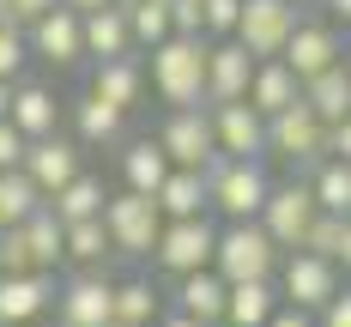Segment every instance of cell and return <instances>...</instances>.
<instances>
[{
	"label": "cell",
	"mask_w": 351,
	"mask_h": 327,
	"mask_svg": "<svg viewBox=\"0 0 351 327\" xmlns=\"http://www.w3.org/2000/svg\"><path fill=\"white\" fill-rule=\"evenodd\" d=\"M206 43L212 36H164V43H152V91L164 97L170 109L182 104H206Z\"/></svg>",
	"instance_id": "1"
},
{
	"label": "cell",
	"mask_w": 351,
	"mask_h": 327,
	"mask_svg": "<svg viewBox=\"0 0 351 327\" xmlns=\"http://www.w3.org/2000/svg\"><path fill=\"white\" fill-rule=\"evenodd\" d=\"M279 243L267 237L261 218H224V230L212 237V273L230 285V279H273L279 273Z\"/></svg>",
	"instance_id": "2"
},
{
	"label": "cell",
	"mask_w": 351,
	"mask_h": 327,
	"mask_svg": "<svg viewBox=\"0 0 351 327\" xmlns=\"http://www.w3.org/2000/svg\"><path fill=\"white\" fill-rule=\"evenodd\" d=\"M267 188H273V176L261 170V158H212L206 164V213L254 218Z\"/></svg>",
	"instance_id": "3"
},
{
	"label": "cell",
	"mask_w": 351,
	"mask_h": 327,
	"mask_svg": "<svg viewBox=\"0 0 351 327\" xmlns=\"http://www.w3.org/2000/svg\"><path fill=\"white\" fill-rule=\"evenodd\" d=\"M158 200L140 194V188H121V194H109L104 200V230H109V249L128 254V261H152V243H158Z\"/></svg>",
	"instance_id": "4"
},
{
	"label": "cell",
	"mask_w": 351,
	"mask_h": 327,
	"mask_svg": "<svg viewBox=\"0 0 351 327\" xmlns=\"http://www.w3.org/2000/svg\"><path fill=\"white\" fill-rule=\"evenodd\" d=\"M267 152L285 158V164H297V170H315L321 158H327V121H321L303 97L273 109V115H267Z\"/></svg>",
	"instance_id": "5"
},
{
	"label": "cell",
	"mask_w": 351,
	"mask_h": 327,
	"mask_svg": "<svg viewBox=\"0 0 351 327\" xmlns=\"http://www.w3.org/2000/svg\"><path fill=\"white\" fill-rule=\"evenodd\" d=\"M273 285H279V303H297V309H309V315H315V309H321V303H327L339 285H346V279H339V267H333L327 254L285 249V254H279V273H273Z\"/></svg>",
	"instance_id": "6"
},
{
	"label": "cell",
	"mask_w": 351,
	"mask_h": 327,
	"mask_svg": "<svg viewBox=\"0 0 351 327\" xmlns=\"http://www.w3.org/2000/svg\"><path fill=\"white\" fill-rule=\"evenodd\" d=\"M212 237H218V224L206 213L194 218H164L158 224V243H152V261L164 267V273H194V267H212Z\"/></svg>",
	"instance_id": "7"
},
{
	"label": "cell",
	"mask_w": 351,
	"mask_h": 327,
	"mask_svg": "<svg viewBox=\"0 0 351 327\" xmlns=\"http://www.w3.org/2000/svg\"><path fill=\"white\" fill-rule=\"evenodd\" d=\"M297 19H303V6L297 0H243L237 6V43H243L254 61H267V55H279L285 36L297 31Z\"/></svg>",
	"instance_id": "8"
},
{
	"label": "cell",
	"mask_w": 351,
	"mask_h": 327,
	"mask_svg": "<svg viewBox=\"0 0 351 327\" xmlns=\"http://www.w3.org/2000/svg\"><path fill=\"white\" fill-rule=\"evenodd\" d=\"M315 213L321 206H315V194H309V176H291V182H273V188H267V200H261L254 218L267 224V237H273L279 249H297Z\"/></svg>",
	"instance_id": "9"
},
{
	"label": "cell",
	"mask_w": 351,
	"mask_h": 327,
	"mask_svg": "<svg viewBox=\"0 0 351 327\" xmlns=\"http://www.w3.org/2000/svg\"><path fill=\"white\" fill-rule=\"evenodd\" d=\"M25 43H31V55L36 61H49L55 73H73V67H85V36H79V12L73 6H49L43 19H31L25 25Z\"/></svg>",
	"instance_id": "10"
},
{
	"label": "cell",
	"mask_w": 351,
	"mask_h": 327,
	"mask_svg": "<svg viewBox=\"0 0 351 327\" xmlns=\"http://www.w3.org/2000/svg\"><path fill=\"white\" fill-rule=\"evenodd\" d=\"M152 140L164 145V158L170 164H194V170H206L212 158H218V140H212V115L206 104H182L164 115V128L152 134Z\"/></svg>",
	"instance_id": "11"
},
{
	"label": "cell",
	"mask_w": 351,
	"mask_h": 327,
	"mask_svg": "<svg viewBox=\"0 0 351 327\" xmlns=\"http://www.w3.org/2000/svg\"><path fill=\"white\" fill-rule=\"evenodd\" d=\"M109 279L104 267H79L67 285H55V327H109Z\"/></svg>",
	"instance_id": "12"
},
{
	"label": "cell",
	"mask_w": 351,
	"mask_h": 327,
	"mask_svg": "<svg viewBox=\"0 0 351 327\" xmlns=\"http://www.w3.org/2000/svg\"><path fill=\"white\" fill-rule=\"evenodd\" d=\"M212 115V140H218V158H267V115L237 97V104H206Z\"/></svg>",
	"instance_id": "13"
},
{
	"label": "cell",
	"mask_w": 351,
	"mask_h": 327,
	"mask_svg": "<svg viewBox=\"0 0 351 327\" xmlns=\"http://www.w3.org/2000/svg\"><path fill=\"white\" fill-rule=\"evenodd\" d=\"M19 170H25V176L36 182V194L49 200V194H55L61 182H73L79 170H85V145H79V140H67V134L55 128V134H43V140H31V145H25V164H19Z\"/></svg>",
	"instance_id": "14"
},
{
	"label": "cell",
	"mask_w": 351,
	"mask_h": 327,
	"mask_svg": "<svg viewBox=\"0 0 351 327\" xmlns=\"http://www.w3.org/2000/svg\"><path fill=\"white\" fill-rule=\"evenodd\" d=\"M339 49H346L339 25H327V19H297V31L285 36L279 61H285L291 73H297V79H309V73L333 67V61H339Z\"/></svg>",
	"instance_id": "15"
},
{
	"label": "cell",
	"mask_w": 351,
	"mask_h": 327,
	"mask_svg": "<svg viewBox=\"0 0 351 327\" xmlns=\"http://www.w3.org/2000/svg\"><path fill=\"white\" fill-rule=\"evenodd\" d=\"M248 73H254V55H248L237 36H212L206 43V104H237L248 91Z\"/></svg>",
	"instance_id": "16"
},
{
	"label": "cell",
	"mask_w": 351,
	"mask_h": 327,
	"mask_svg": "<svg viewBox=\"0 0 351 327\" xmlns=\"http://www.w3.org/2000/svg\"><path fill=\"white\" fill-rule=\"evenodd\" d=\"M73 140L85 145V152H109V145H121V140H128V109L104 104L97 91L73 97Z\"/></svg>",
	"instance_id": "17"
},
{
	"label": "cell",
	"mask_w": 351,
	"mask_h": 327,
	"mask_svg": "<svg viewBox=\"0 0 351 327\" xmlns=\"http://www.w3.org/2000/svg\"><path fill=\"white\" fill-rule=\"evenodd\" d=\"M6 121H12L25 140H43V134H55V128H61V104H55V91H49V85H36V79H12Z\"/></svg>",
	"instance_id": "18"
},
{
	"label": "cell",
	"mask_w": 351,
	"mask_h": 327,
	"mask_svg": "<svg viewBox=\"0 0 351 327\" xmlns=\"http://www.w3.org/2000/svg\"><path fill=\"white\" fill-rule=\"evenodd\" d=\"M79 36H85V61H109V55H134V31H128V6H91L79 12Z\"/></svg>",
	"instance_id": "19"
},
{
	"label": "cell",
	"mask_w": 351,
	"mask_h": 327,
	"mask_svg": "<svg viewBox=\"0 0 351 327\" xmlns=\"http://www.w3.org/2000/svg\"><path fill=\"white\" fill-rule=\"evenodd\" d=\"M55 303V273H0V327L49 315Z\"/></svg>",
	"instance_id": "20"
},
{
	"label": "cell",
	"mask_w": 351,
	"mask_h": 327,
	"mask_svg": "<svg viewBox=\"0 0 351 327\" xmlns=\"http://www.w3.org/2000/svg\"><path fill=\"white\" fill-rule=\"evenodd\" d=\"M85 91H97L104 104H115V109L134 115V109L145 104V67L134 61V55H109V61L91 67V85H85Z\"/></svg>",
	"instance_id": "21"
},
{
	"label": "cell",
	"mask_w": 351,
	"mask_h": 327,
	"mask_svg": "<svg viewBox=\"0 0 351 327\" xmlns=\"http://www.w3.org/2000/svg\"><path fill=\"white\" fill-rule=\"evenodd\" d=\"M279 309V285L273 279H230L224 285V322L218 327H261Z\"/></svg>",
	"instance_id": "22"
},
{
	"label": "cell",
	"mask_w": 351,
	"mask_h": 327,
	"mask_svg": "<svg viewBox=\"0 0 351 327\" xmlns=\"http://www.w3.org/2000/svg\"><path fill=\"white\" fill-rule=\"evenodd\" d=\"M243 97L261 109V115H273V109H285V104H297V97H303V79L285 67L279 55H267V61H254V73H248V91H243Z\"/></svg>",
	"instance_id": "23"
},
{
	"label": "cell",
	"mask_w": 351,
	"mask_h": 327,
	"mask_svg": "<svg viewBox=\"0 0 351 327\" xmlns=\"http://www.w3.org/2000/svg\"><path fill=\"white\" fill-rule=\"evenodd\" d=\"M158 213L164 218H194L206 213V170H194V164H170V176L158 182Z\"/></svg>",
	"instance_id": "24"
},
{
	"label": "cell",
	"mask_w": 351,
	"mask_h": 327,
	"mask_svg": "<svg viewBox=\"0 0 351 327\" xmlns=\"http://www.w3.org/2000/svg\"><path fill=\"white\" fill-rule=\"evenodd\" d=\"M176 309H188V315H200V322H224V279L212 273V267H194V273H176Z\"/></svg>",
	"instance_id": "25"
},
{
	"label": "cell",
	"mask_w": 351,
	"mask_h": 327,
	"mask_svg": "<svg viewBox=\"0 0 351 327\" xmlns=\"http://www.w3.org/2000/svg\"><path fill=\"white\" fill-rule=\"evenodd\" d=\"M158 309H164V297L152 279H121L109 291V327H152Z\"/></svg>",
	"instance_id": "26"
},
{
	"label": "cell",
	"mask_w": 351,
	"mask_h": 327,
	"mask_svg": "<svg viewBox=\"0 0 351 327\" xmlns=\"http://www.w3.org/2000/svg\"><path fill=\"white\" fill-rule=\"evenodd\" d=\"M19 230H25L31 267H36V273H55V267H61V218L49 213V200H36L31 218H19Z\"/></svg>",
	"instance_id": "27"
},
{
	"label": "cell",
	"mask_w": 351,
	"mask_h": 327,
	"mask_svg": "<svg viewBox=\"0 0 351 327\" xmlns=\"http://www.w3.org/2000/svg\"><path fill=\"white\" fill-rule=\"evenodd\" d=\"M104 200H109L104 176H91V170H79L73 182H61V188L49 194V213L61 218V224H73V218H97V213H104Z\"/></svg>",
	"instance_id": "28"
},
{
	"label": "cell",
	"mask_w": 351,
	"mask_h": 327,
	"mask_svg": "<svg viewBox=\"0 0 351 327\" xmlns=\"http://www.w3.org/2000/svg\"><path fill=\"white\" fill-rule=\"evenodd\" d=\"M170 176V158L158 140H121V188L158 194V182Z\"/></svg>",
	"instance_id": "29"
},
{
	"label": "cell",
	"mask_w": 351,
	"mask_h": 327,
	"mask_svg": "<svg viewBox=\"0 0 351 327\" xmlns=\"http://www.w3.org/2000/svg\"><path fill=\"white\" fill-rule=\"evenodd\" d=\"M303 104L315 109L321 121H339V115H351V73L333 61V67H321L303 79Z\"/></svg>",
	"instance_id": "30"
},
{
	"label": "cell",
	"mask_w": 351,
	"mask_h": 327,
	"mask_svg": "<svg viewBox=\"0 0 351 327\" xmlns=\"http://www.w3.org/2000/svg\"><path fill=\"white\" fill-rule=\"evenodd\" d=\"M109 230H104V213L97 218H73V224H61V261H73V267H104L109 261Z\"/></svg>",
	"instance_id": "31"
},
{
	"label": "cell",
	"mask_w": 351,
	"mask_h": 327,
	"mask_svg": "<svg viewBox=\"0 0 351 327\" xmlns=\"http://www.w3.org/2000/svg\"><path fill=\"white\" fill-rule=\"evenodd\" d=\"M309 194H315V206H321V213L351 218V164L327 152V158H321L315 170H309Z\"/></svg>",
	"instance_id": "32"
},
{
	"label": "cell",
	"mask_w": 351,
	"mask_h": 327,
	"mask_svg": "<svg viewBox=\"0 0 351 327\" xmlns=\"http://www.w3.org/2000/svg\"><path fill=\"white\" fill-rule=\"evenodd\" d=\"M36 200H43V194H36V182L25 176V170H0V230L19 224V218H31Z\"/></svg>",
	"instance_id": "33"
},
{
	"label": "cell",
	"mask_w": 351,
	"mask_h": 327,
	"mask_svg": "<svg viewBox=\"0 0 351 327\" xmlns=\"http://www.w3.org/2000/svg\"><path fill=\"white\" fill-rule=\"evenodd\" d=\"M128 31H134L140 49L164 43V36H170V0H134V6H128Z\"/></svg>",
	"instance_id": "34"
},
{
	"label": "cell",
	"mask_w": 351,
	"mask_h": 327,
	"mask_svg": "<svg viewBox=\"0 0 351 327\" xmlns=\"http://www.w3.org/2000/svg\"><path fill=\"white\" fill-rule=\"evenodd\" d=\"M25 61H31L25 31H19L12 19H0V79H6V85H12V79H25Z\"/></svg>",
	"instance_id": "35"
},
{
	"label": "cell",
	"mask_w": 351,
	"mask_h": 327,
	"mask_svg": "<svg viewBox=\"0 0 351 327\" xmlns=\"http://www.w3.org/2000/svg\"><path fill=\"white\" fill-rule=\"evenodd\" d=\"M0 273H36L31 254H25V230H19V224L0 230Z\"/></svg>",
	"instance_id": "36"
},
{
	"label": "cell",
	"mask_w": 351,
	"mask_h": 327,
	"mask_svg": "<svg viewBox=\"0 0 351 327\" xmlns=\"http://www.w3.org/2000/svg\"><path fill=\"white\" fill-rule=\"evenodd\" d=\"M237 6H243V0H200V25H206V36H230L237 31Z\"/></svg>",
	"instance_id": "37"
},
{
	"label": "cell",
	"mask_w": 351,
	"mask_h": 327,
	"mask_svg": "<svg viewBox=\"0 0 351 327\" xmlns=\"http://www.w3.org/2000/svg\"><path fill=\"white\" fill-rule=\"evenodd\" d=\"M315 327H351V285H339V291L315 309Z\"/></svg>",
	"instance_id": "38"
},
{
	"label": "cell",
	"mask_w": 351,
	"mask_h": 327,
	"mask_svg": "<svg viewBox=\"0 0 351 327\" xmlns=\"http://www.w3.org/2000/svg\"><path fill=\"white\" fill-rule=\"evenodd\" d=\"M170 31L176 36H206V25H200V0H170Z\"/></svg>",
	"instance_id": "39"
},
{
	"label": "cell",
	"mask_w": 351,
	"mask_h": 327,
	"mask_svg": "<svg viewBox=\"0 0 351 327\" xmlns=\"http://www.w3.org/2000/svg\"><path fill=\"white\" fill-rule=\"evenodd\" d=\"M25 145H31V140L0 115V170H19V164H25Z\"/></svg>",
	"instance_id": "40"
},
{
	"label": "cell",
	"mask_w": 351,
	"mask_h": 327,
	"mask_svg": "<svg viewBox=\"0 0 351 327\" xmlns=\"http://www.w3.org/2000/svg\"><path fill=\"white\" fill-rule=\"evenodd\" d=\"M49 6H55V0H0V19H12V25L25 31V25H31V19H43Z\"/></svg>",
	"instance_id": "41"
},
{
	"label": "cell",
	"mask_w": 351,
	"mask_h": 327,
	"mask_svg": "<svg viewBox=\"0 0 351 327\" xmlns=\"http://www.w3.org/2000/svg\"><path fill=\"white\" fill-rule=\"evenodd\" d=\"M327 152L351 164V115H339V121H327Z\"/></svg>",
	"instance_id": "42"
},
{
	"label": "cell",
	"mask_w": 351,
	"mask_h": 327,
	"mask_svg": "<svg viewBox=\"0 0 351 327\" xmlns=\"http://www.w3.org/2000/svg\"><path fill=\"white\" fill-rule=\"evenodd\" d=\"M261 327H315V315H309V309H297V303H279Z\"/></svg>",
	"instance_id": "43"
},
{
	"label": "cell",
	"mask_w": 351,
	"mask_h": 327,
	"mask_svg": "<svg viewBox=\"0 0 351 327\" xmlns=\"http://www.w3.org/2000/svg\"><path fill=\"white\" fill-rule=\"evenodd\" d=\"M152 327H212V322L188 315V309H158V322H152Z\"/></svg>",
	"instance_id": "44"
},
{
	"label": "cell",
	"mask_w": 351,
	"mask_h": 327,
	"mask_svg": "<svg viewBox=\"0 0 351 327\" xmlns=\"http://www.w3.org/2000/svg\"><path fill=\"white\" fill-rule=\"evenodd\" d=\"M333 267H339V273H351V218L339 224V243H333Z\"/></svg>",
	"instance_id": "45"
},
{
	"label": "cell",
	"mask_w": 351,
	"mask_h": 327,
	"mask_svg": "<svg viewBox=\"0 0 351 327\" xmlns=\"http://www.w3.org/2000/svg\"><path fill=\"white\" fill-rule=\"evenodd\" d=\"M327 12H333V25H351V0H321Z\"/></svg>",
	"instance_id": "46"
},
{
	"label": "cell",
	"mask_w": 351,
	"mask_h": 327,
	"mask_svg": "<svg viewBox=\"0 0 351 327\" xmlns=\"http://www.w3.org/2000/svg\"><path fill=\"white\" fill-rule=\"evenodd\" d=\"M61 6H73V12H91V6H109V0H61Z\"/></svg>",
	"instance_id": "47"
},
{
	"label": "cell",
	"mask_w": 351,
	"mask_h": 327,
	"mask_svg": "<svg viewBox=\"0 0 351 327\" xmlns=\"http://www.w3.org/2000/svg\"><path fill=\"white\" fill-rule=\"evenodd\" d=\"M12 327H55L49 315H31V322H12Z\"/></svg>",
	"instance_id": "48"
},
{
	"label": "cell",
	"mask_w": 351,
	"mask_h": 327,
	"mask_svg": "<svg viewBox=\"0 0 351 327\" xmlns=\"http://www.w3.org/2000/svg\"><path fill=\"white\" fill-rule=\"evenodd\" d=\"M6 97H12V85H6V79H0V115H6Z\"/></svg>",
	"instance_id": "49"
},
{
	"label": "cell",
	"mask_w": 351,
	"mask_h": 327,
	"mask_svg": "<svg viewBox=\"0 0 351 327\" xmlns=\"http://www.w3.org/2000/svg\"><path fill=\"white\" fill-rule=\"evenodd\" d=\"M339 67H346V73H351V43H346V49H339Z\"/></svg>",
	"instance_id": "50"
},
{
	"label": "cell",
	"mask_w": 351,
	"mask_h": 327,
	"mask_svg": "<svg viewBox=\"0 0 351 327\" xmlns=\"http://www.w3.org/2000/svg\"><path fill=\"white\" fill-rule=\"evenodd\" d=\"M115 6H134V0H115Z\"/></svg>",
	"instance_id": "51"
},
{
	"label": "cell",
	"mask_w": 351,
	"mask_h": 327,
	"mask_svg": "<svg viewBox=\"0 0 351 327\" xmlns=\"http://www.w3.org/2000/svg\"><path fill=\"white\" fill-rule=\"evenodd\" d=\"M297 6H315V0H297Z\"/></svg>",
	"instance_id": "52"
}]
</instances>
